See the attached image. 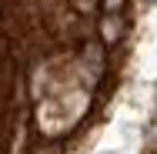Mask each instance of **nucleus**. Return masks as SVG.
Masks as SVG:
<instances>
[{
  "label": "nucleus",
  "mask_w": 157,
  "mask_h": 154,
  "mask_svg": "<svg viewBox=\"0 0 157 154\" xmlns=\"http://www.w3.org/2000/svg\"><path fill=\"white\" fill-rule=\"evenodd\" d=\"M121 3H124V0H107L104 7H107V10H114V7H121Z\"/></svg>",
  "instance_id": "nucleus-1"
},
{
  "label": "nucleus",
  "mask_w": 157,
  "mask_h": 154,
  "mask_svg": "<svg viewBox=\"0 0 157 154\" xmlns=\"http://www.w3.org/2000/svg\"><path fill=\"white\" fill-rule=\"evenodd\" d=\"M154 3H157V0H154Z\"/></svg>",
  "instance_id": "nucleus-2"
}]
</instances>
